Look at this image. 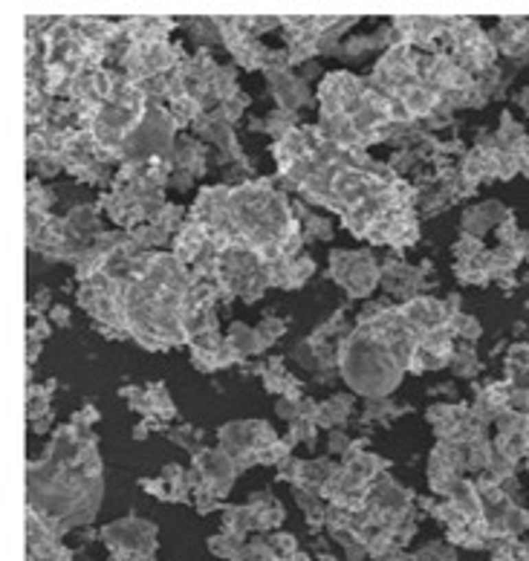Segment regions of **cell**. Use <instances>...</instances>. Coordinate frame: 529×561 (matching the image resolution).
<instances>
[{
    "label": "cell",
    "instance_id": "obj_1",
    "mask_svg": "<svg viewBox=\"0 0 529 561\" xmlns=\"http://www.w3.org/2000/svg\"><path fill=\"white\" fill-rule=\"evenodd\" d=\"M512 364H518V371L529 368V347H515L512 350Z\"/></svg>",
    "mask_w": 529,
    "mask_h": 561
},
{
    "label": "cell",
    "instance_id": "obj_2",
    "mask_svg": "<svg viewBox=\"0 0 529 561\" xmlns=\"http://www.w3.org/2000/svg\"><path fill=\"white\" fill-rule=\"evenodd\" d=\"M521 104L529 110V90H524V93H521Z\"/></svg>",
    "mask_w": 529,
    "mask_h": 561
}]
</instances>
